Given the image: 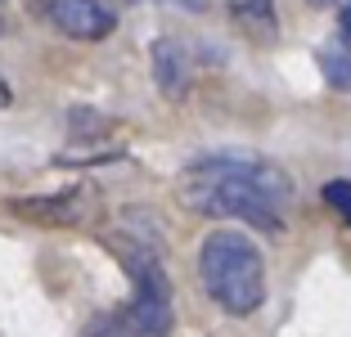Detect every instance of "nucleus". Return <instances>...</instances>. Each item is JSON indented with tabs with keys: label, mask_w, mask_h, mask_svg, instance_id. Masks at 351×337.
Instances as JSON below:
<instances>
[{
	"label": "nucleus",
	"mask_w": 351,
	"mask_h": 337,
	"mask_svg": "<svg viewBox=\"0 0 351 337\" xmlns=\"http://www.w3.org/2000/svg\"><path fill=\"white\" fill-rule=\"evenodd\" d=\"M176 194L198 216H217V221H234V225H252V229L279 234L284 229V212L293 203V180L266 158L207 153L180 171Z\"/></svg>",
	"instance_id": "obj_1"
},
{
	"label": "nucleus",
	"mask_w": 351,
	"mask_h": 337,
	"mask_svg": "<svg viewBox=\"0 0 351 337\" xmlns=\"http://www.w3.org/2000/svg\"><path fill=\"white\" fill-rule=\"evenodd\" d=\"M198 279L226 315L243 319L266 301V261L243 229L226 225L198 243Z\"/></svg>",
	"instance_id": "obj_2"
},
{
	"label": "nucleus",
	"mask_w": 351,
	"mask_h": 337,
	"mask_svg": "<svg viewBox=\"0 0 351 337\" xmlns=\"http://www.w3.org/2000/svg\"><path fill=\"white\" fill-rule=\"evenodd\" d=\"M36 14H41L54 32L73 36V41H104V36H113V27H117L113 10L99 5V0H36Z\"/></svg>",
	"instance_id": "obj_3"
},
{
	"label": "nucleus",
	"mask_w": 351,
	"mask_h": 337,
	"mask_svg": "<svg viewBox=\"0 0 351 337\" xmlns=\"http://www.w3.org/2000/svg\"><path fill=\"white\" fill-rule=\"evenodd\" d=\"M117 319L131 337H171V288H135Z\"/></svg>",
	"instance_id": "obj_4"
},
{
	"label": "nucleus",
	"mask_w": 351,
	"mask_h": 337,
	"mask_svg": "<svg viewBox=\"0 0 351 337\" xmlns=\"http://www.w3.org/2000/svg\"><path fill=\"white\" fill-rule=\"evenodd\" d=\"M10 212L36 225H82L90 216V194L68 189V194H41V198H10Z\"/></svg>",
	"instance_id": "obj_5"
},
{
	"label": "nucleus",
	"mask_w": 351,
	"mask_h": 337,
	"mask_svg": "<svg viewBox=\"0 0 351 337\" xmlns=\"http://www.w3.org/2000/svg\"><path fill=\"white\" fill-rule=\"evenodd\" d=\"M154 82L167 99H185V90H189V54L171 36L154 41Z\"/></svg>",
	"instance_id": "obj_6"
},
{
	"label": "nucleus",
	"mask_w": 351,
	"mask_h": 337,
	"mask_svg": "<svg viewBox=\"0 0 351 337\" xmlns=\"http://www.w3.org/2000/svg\"><path fill=\"white\" fill-rule=\"evenodd\" d=\"M230 18H234V27L257 45H270L279 36L275 0H234V5H230Z\"/></svg>",
	"instance_id": "obj_7"
},
{
	"label": "nucleus",
	"mask_w": 351,
	"mask_h": 337,
	"mask_svg": "<svg viewBox=\"0 0 351 337\" xmlns=\"http://www.w3.org/2000/svg\"><path fill=\"white\" fill-rule=\"evenodd\" d=\"M320 72H324V82L333 86V90L351 95V45H324L320 54Z\"/></svg>",
	"instance_id": "obj_8"
},
{
	"label": "nucleus",
	"mask_w": 351,
	"mask_h": 337,
	"mask_svg": "<svg viewBox=\"0 0 351 337\" xmlns=\"http://www.w3.org/2000/svg\"><path fill=\"white\" fill-rule=\"evenodd\" d=\"M324 203H329L342 221H351V180H329L324 184Z\"/></svg>",
	"instance_id": "obj_9"
},
{
	"label": "nucleus",
	"mask_w": 351,
	"mask_h": 337,
	"mask_svg": "<svg viewBox=\"0 0 351 337\" xmlns=\"http://www.w3.org/2000/svg\"><path fill=\"white\" fill-rule=\"evenodd\" d=\"M86 337H131V333L122 328V319H117V310H113V315H99V319H95V324L86 328Z\"/></svg>",
	"instance_id": "obj_10"
},
{
	"label": "nucleus",
	"mask_w": 351,
	"mask_h": 337,
	"mask_svg": "<svg viewBox=\"0 0 351 337\" xmlns=\"http://www.w3.org/2000/svg\"><path fill=\"white\" fill-rule=\"evenodd\" d=\"M338 36L342 45H351V0H342V10H338Z\"/></svg>",
	"instance_id": "obj_11"
},
{
	"label": "nucleus",
	"mask_w": 351,
	"mask_h": 337,
	"mask_svg": "<svg viewBox=\"0 0 351 337\" xmlns=\"http://www.w3.org/2000/svg\"><path fill=\"white\" fill-rule=\"evenodd\" d=\"M10 103H14V90H10V82L0 77V108H10Z\"/></svg>",
	"instance_id": "obj_12"
},
{
	"label": "nucleus",
	"mask_w": 351,
	"mask_h": 337,
	"mask_svg": "<svg viewBox=\"0 0 351 337\" xmlns=\"http://www.w3.org/2000/svg\"><path fill=\"white\" fill-rule=\"evenodd\" d=\"M311 5H329V0H311Z\"/></svg>",
	"instance_id": "obj_13"
}]
</instances>
